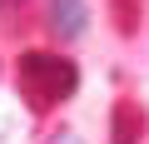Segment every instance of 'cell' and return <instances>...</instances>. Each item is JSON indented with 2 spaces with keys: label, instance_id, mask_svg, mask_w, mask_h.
Masks as SVG:
<instances>
[{
  "label": "cell",
  "instance_id": "6da1fadb",
  "mask_svg": "<svg viewBox=\"0 0 149 144\" xmlns=\"http://www.w3.org/2000/svg\"><path fill=\"white\" fill-rule=\"evenodd\" d=\"M15 85H20V99L45 114L55 104H65L74 90H80V70H74V60L65 55H50V50H25L15 60Z\"/></svg>",
  "mask_w": 149,
  "mask_h": 144
},
{
  "label": "cell",
  "instance_id": "7a4b0ae2",
  "mask_svg": "<svg viewBox=\"0 0 149 144\" xmlns=\"http://www.w3.org/2000/svg\"><path fill=\"white\" fill-rule=\"evenodd\" d=\"M85 25H90V5H85V0H55V5H50V35L80 40Z\"/></svg>",
  "mask_w": 149,
  "mask_h": 144
},
{
  "label": "cell",
  "instance_id": "3957f363",
  "mask_svg": "<svg viewBox=\"0 0 149 144\" xmlns=\"http://www.w3.org/2000/svg\"><path fill=\"white\" fill-rule=\"evenodd\" d=\"M144 134V109L134 99H114V114H109V144H139Z\"/></svg>",
  "mask_w": 149,
  "mask_h": 144
},
{
  "label": "cell",
  "instance_id": "277c9868",
  "mask_svg": "<svg viewBox=\"0 0 149 144\" xmlns=\"http://www.w3.org/2000/svg\"><path fill=\"white\" fill-rule=\"evenodd\" d=\"M109 10H114L119 35H134V30H139V0H109Z\"/></svg>",
  "mask_w": 149,
  "mask_h": 144
},
{
  "label": "cell",
  "instance_id": "5b68a950",
  "mask_svg": "<svg viewBox=\"0 0 149 144\" xmlns=\"http://www.w3.org/2000/svg\"><path fill=\"white\" fill-rule=\"evenodd\" d=\"M50 144H80V139H74V134H55Z\"/></svg>",
  "mask_w": 149,
  "mask_h": 144
}]
</instances>
